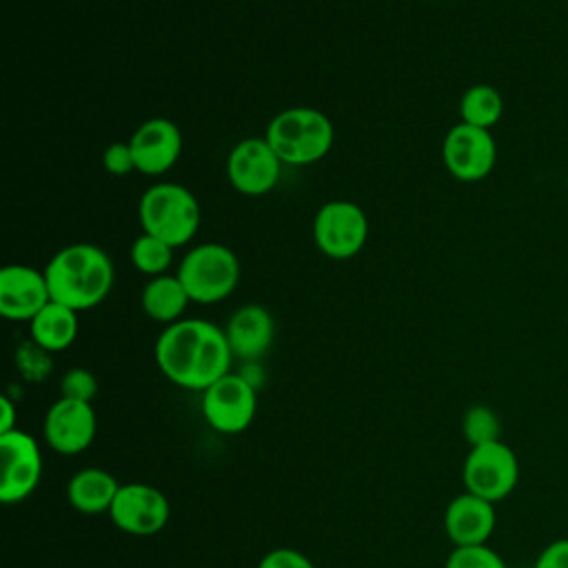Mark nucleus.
<instances>
[{
	"label": "nucleus",
	"mask_w": 568,
	"mask_h": 568,
	"mask_svg": "<svg viewBox=\"0 0 568 568\" xmlns=\"http://www.w3.org/2000/svg\"><path fill=\"white\" fill-rule=\"evenodd\" d=\"M231 346L224 328L206 320H178L155 342V362L166 379L189 390H204L231 373Z\"/></svg>",
	"instance_id": "nucleus-1"
},
{
	"label": "nucleus",
	"mask_w": 568,
	"mask_h": 568,
	"mask_svg": "<svg viewBox=\"0 0 568 568\" xmlns=\"http://www.w3.org/2000/svg\"><path fill=\"white\" fill-rule=\"evenodd\" d=\"M53 302L73 311L98 306L113 286L115 268L111 257L95 244L75 242L60 248L44 266Z\"/></svg>",
	"instance_id": "nucleus-2"
},
{
	"label": "nucleus",
	"mask_w": 568,
	"mask_h": 568,
	"mask_svg": "<svg viewBox=\"0 0 568 568\" xmlns=\"http://www.w3.org/2000/svg\"><path fill=\"white\" fill-rule=\"evenodd\" d=\"M264 138L282 164L306 166L320 162L331 151L335 129L320 109L291 106L271 118Z\"/></svg>",
	"instance_id": "nucleus-3"
},
{
	"label": "nucleus",
	"mask_w": 568,
	"mask_h": 568,
	"mask_svg": "<svg viewBox=\"0 0 568 568\" xmlns=\"http://www.w3.org/2000/svg\"><path fill=\"white\" fill-rule=\"evenodd\" d=\"M138 217L144 233L155 235L175 248L195 237L200 229V204L186 186L160 182L142 193Z\"/></svg>",
	"instance_id": "nucleus-4"
},
{
	"label": "nucleus",
	"mask_w": 568,
	"mask_h": 568,
	"mask_svg": "<svg viewBox=\"0 0 568 568\" xmlns=\"http://www.w3.org/2000/svg\"><path fill=\"white\" fill-rule=\"evenodd\" d=\"M175 275L184 284L191 302L215 304L235 291L240 282V260L229 246L204 242L182 257Z\"/></svg>",
	"instance_id": "nucleus-5"
},
{
	"label": "nucleus",
	"mask_w": 568,
	"mask_h": 568,
	"mask_svg": "<svg viewBox=\"0 0 568 568\" xmlns=\"http://www.w3.org/2000/svg\"><path fill=\"white\" fill-rule=\"evenodd\" d=\"M368 240V217L351 200H331L313 217V242L331 260L355 257Z\"/></svg>",
	"instance_id": "nucleus-6"
},
{
	"label": "nucleus",
	"mask_w": 568,
	"mask_h": 568,
	"mask_svg": "<svg viewBox=\"0 0 568 568\" xmlns=\"http://www.w3.org/2000/svg\"><path fill=\"white\" fill-rule=\"evenodd\" d=\"M462 477L466 493L495 504L506 499L517 486L519 462L513 448L501 439L473 446L464 462Z\"/></svg>",
	"instance_id": "nucleus-7"
},
{
	"label": "nucleus",
	"mask_w": 568,
	"mask_h": 568,
	"mask_svg": "<svg viewBox=\"0 0 568 568\" xmlns=\"http://www.w3.org/2000/svg\"><path fill=\"white\" fill-rule=\"evenodd\" d=\"M257 410L255 386L246 375L226 373L202 390V413L211 428L235 435L251 426Z\"/></svg>",
	"instance_id": "nucleus-8"
},
{
	"label": "nucleus",
	"mask_w": 568,
	"mask_h": 568,
	"mask_svg": "<svg viewBox=\"0 0 568 568\" xmlns=\"http://www.w3.org/2000/svg\"><path fill=\"white\" fill-rule=\"evenodd\" d=\"M446 171L459 182H479L495 169L497 144L488 129L457 122L448 129L442 144Z\"/></svg>",
	"instance_id": "nucleus-9"
},
{
	"label": "nucleus",
	"mask_w": 568,
	"mask_h": 568,
	"mask_svg": "<svg viewBox=\"0 0 568 568\" xmlns=\"http://www.w3.org/2000/svg\"><path fill=\"white\" fill-rule=\"evenodd\" d=\"M282 173V160L266 138L240 140L226 158V178L242 195H264L273 191Z\"/></svg>",
	"instance_id": "nucleus-10"
},
{
	"label": "nucleus",
	"mask_w": 568,
	"mask_h": 568,
	"mask_svg": "<svg viewBox=\"0 0 568 568\" xmlns=\"http://www.w3.org/2000/svg\"><path fill=\"white\" fill-rule=\"evenodd\" d=\"M171 508L162 490L149 486V484H124L120 486L111 508L109 517L113 524L129 535L135 537H151L160 532L169 521Z\"/></svg>",
	"instance_id": "nucleus-11"
},
{
	"label": "nucleus",
	"mask_w": 568,
	"mask_h": 568,
	"mask_svg": "<svg viewBox=\"0 0 568 568\" xmlns=\"http://www.w3.org/2000/svg\"><path fill=\"white\" fill-rule=\"evenodd\" d=\"M2 455V477H0V499L4 504L22 501L33 493L42 475V457L36 439L22 430H11L0 435Z\"/></svg>",
	"instance_id": "nucleus-12"
},
{
	"label": "nucleus",
	"mask_w": 568,
	"mask_h": 568,
	"mask_svg": "<svg viewBox=\"0 0 568 568\" xmlns=\"http://www.w3.org/2000/svg\"><path fill=\"white\" fill-rule=\"evenodd\" d=\"M51 302L44 271L27 264L0 268V313L13 322H31Z\"/></svg>",
	"instance_id": "nucleus-13"
},
{
	"label": "nucleus",
	"mask_w": 568,
	"mask_h": 568,
	"mask_svg": "<svg viewBox=\"0 0 568 568\" xmlns=\"http://www.w3.org/2000/svg\"><path fill=\"white\" fill-rule=\"evenodd\" d=\"M95 413L91 402L60 397L44 417V439L62 455H78L87 450L95 437Z\"/></svg>",
	"instance_id": "nucleus-14"
},
{
	"label": "nucleus",
	"mask_w": 568,
	"mask_h": 568,
	"mask_svg": "<svg viewBox=\"0 0 568 568\" xmlns=\"http://www.w3.org/2000/svg\"><path fill=\"white\" fill-rule=\"evenodd\" d=\"M129 146L135 160V171L144 175H162L182 153V133L173 120L151 118L133 131Z\"/></svg>",
	"instance_id": "nucleus-15"
},
{
	"label": "nucleus",
	"mask_w": 568,
	"mask_h": 568,
	"mask_svg": "<svg viewBox=\"0 0 568 568\" xmlns=\"http://www.w3.org/2000/svg\"><path fill=\"white\" fill-rule=\"evenodd\" d=\"M444 528L455 546H481L495 530V504L477 495H457L444 515Z\"/></svg>",
	"instance_id": "nucleus-16"
},
{
	"label": "nucleus",
	"mask_w": 568,
	"mask_h": 568,
	"mask_svg": "<svg viewBox=\"0 0 568 568\" xmlns=\"http://www.w3.org/2000/svg\"><path fill=\"white\" fill-rule=\"evenodd\" d=\"M224 333L235 357L255 362L271 348L275 324L264 306L244 304L229 317Z\"/></svg>",
	"instance_id": "nucleus-17"
},
{
	"label": "nucleus",
	"mask_w": 568,
	"mask_h": 568,
	"mask_svg": "<svg viewBox=\"0 0 568 568\" xmlns=\"http://www.w3.org/2000/svg\"><path fill=\"white\" fill-rule=\"evenodd\" d=\"M120 484L115 477L102 468H84L75 473L67 486L69 504L84 515L109 513Z\"/></svg>",
	"instance_id": "nucleus-18"
},
{
	"label": "nucleus",
	"mask_w": 568,
	"mask_h": 568,
	"mask_svg": "<svg viewBox=\"0 0 568 568\" xmlns=\"http://www.w3.org/2000/svg\"><path fill=\"white\" fill-rule=\"evenodd\" d=\"M191 297L184 288V284L180 282L178 275H158V277H151L144 288H142V295H140V304H142V311L155 320V322H162V324H173L178 320H182V313L186 311Z\"/></svg>",
	"instance_id": "nucleus-19"
},
{
	"label": "nucleus",
	"mask_w": 568,
	"mask_h": 568,
	"mask_svg": "<svg viewBox=\"0 0 568 568\" xmlns=\"http://www.w3.org/2000/svg\"><path fill=\"white\" fill-rule=\"evenodd\" d=\"M31 339L49 353L64 351L73 344L78 335V311L60 304L49 302L31 322H29Z\"/></svg>",
	"instance_id": "nucleus-20"
},
{
	"label": "nucleus",
	"mask_w": 568,
	"mask_h": 568,
	"mask_svg": "<svg viewBox=\"0 0 568 568\" xmlns=\"http://www.w3.org/2000/svg\"><path fill=\"white\" fill-rule=\"evenodd\" d=\"M459 122L490 131L504 115V98L493 84H473L459 100Z\"/></svg>",
	"instance_id": "nucleus-21"
},
{
	"label": "nucleus",
	"mask_w": 568,
	"mask_h": 568,
	"mask_svg": "<svg viewBox=\"0 0 568 568\" xmlns=\"http://www.w3.org/2000/svg\"><path fill=\"white\" fill-rule=\"evenodd\" d=\"M131 262L135 266V271L158 277L164 275L173 262V246L166 244L164 240L149 235V233H140L133 244H131Z\"/></svg>",
	"instance_id": "nucleus-22"
},
{
	"label": "nucleus",
	"mask_w": 568,
	"mask_h": 568,
	"mask_svg": "<svg viewBox=\"0 0 568 568\" xmlns=\"http://www.w3.org/2000/svg\"><path fill=\"white\" fill-rule=\"evenodd\" d=\"M464 437L466 442L473 446H481V444H490V442H499V417L488 408V406H473L466 410L464 422Z\"/></svg>",
	"instance_id": "nucleus-23"
},
{
	"label": "nucleus",
	"mask_w": 568,
	"mask_h": 568,
	"mask_svg": "<svg viewBox=\"0 0 568 568\" xmlns=\"http://www.w3.org/2000/svg\"><path fill=\"white\" fill-rule=\"evenodd\" d=\"M444 568H506V564L495 550L481 544V546H455Z\"/></svg>",
	"instance_id": "nucleus-24"
},
{
	"label": "nucleus",
	"mask_w": 568,
	"mask_h": 568,
	"mask_svg": "<svg viewBox=\"0 0 568 568\" xmlns=\"http://www.w3.org/2000/svg\"><path fill=\"white\" fill-rule=\"evenodd\" d=\"M60 390H62V397L80 399V402H91L95 390H98V382H95L91 371H87V368H71V371L64 373V377L60 382Z\"/></svg>",
	"instance_id": "nucleus-25"
},
{
	"label": "nucleus",
	"mask_w": 568,
	"mask_h": 568,
	"mask_svg": "<svg viewBox=\"0 0 568 568\" xmlns=\"http://www.w3.org/2000/svg\"><path fill=\"white\" fill-rule=\"evenodd\" d=\"M18 366L22 368V373L31 379H42L49 368H51V359H49V351H44L42 346H38L33 339L24 342L16 355Z\"/></svg>",
	"instance_id": "nucleus-26"
},
{
	"label": "nucleus",
	"mask_w": 568,
	"mask_h": 568,
	"mask_svg": "<svg viewBox=\"0 0 568 568\" xmlns=\"http://www.w3.org/2000/svg\"><path fill=\"white\" fill-rule=\"evenodd\" d=\"M102 166L111 175H129L135 171V160L131 153L129 142H113L102 153Z\"/></svg>",
	"instance_id": "nucleus-27"
},
{
	"label": "nucleus",
	"mask_w": 568,
	"mask_h": 568,
	"mask_svg": "<svg viewBox=\"0 0 568 568\" xmlns=\"http://www.w3.org/2000/svg\"><path fill=\"white\" fill-rule=\"evenodd\" d=\"M257 568H315V566L293 548H275L260 561Z\"/></svg>",
	"instance_id": "nucleus-28"
},
{
	"label": "nucleus",
	"mask_w": 568,
	"mask_h": 568,
	"mask_svg": "<svg viewBox=\"0 0 568 568\" xmlns=\"http://www.w3.org/2000/svg\"><path fill=\"white\" fill-rule=\"evenodd\" d=\"M535 568H568V539H557L548 544L539 552Z\"/></svg>",
	"instance_id": "nucleus-29"
},
{
	"label": "nucleus",
	"mask_w": 568,
	"mask_h": 568,
	"mask_svg": "<svg viewBox=\"0 0 568 568\" xmlns=\"http://www.w3.org/2000/svg\"><path fill=\"white\" fill-rule=\"evenodd\" d=\"M0 413H2V419H0V435L16 430V406H13V402H11L7 395L0 397Z\"/></svg>",
	"instance_id": "nucleus-30"
}]
</instances>
